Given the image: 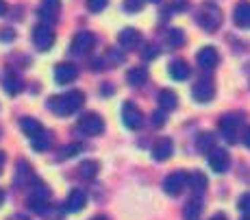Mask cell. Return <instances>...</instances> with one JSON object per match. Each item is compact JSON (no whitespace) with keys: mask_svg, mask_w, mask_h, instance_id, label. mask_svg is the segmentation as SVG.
<instances>
[{"mask_svg":"<svg viewBox=\"0 0 250 220\" xmlns=\"http://www.w3.org/2000/svg\"><path fill=\"white\" fill-rule=\"evenodd\" d=\"M4 92L11 94V96L22 92V79L13 70H7V74H4Z\"/></svg>","mask_w":250,"mask_h":220,"instance_id":"20","label":"cell"},{"mask_svg":"<svg viewBox=\"0 0 250 220\" xmlns=\"http://www.w3.org/2000/svg\"><path fill=\"white\" fill-rule=\"evenodd\" d=\"M185 183H187V175L181 172V170H176V172H172V175L166 176V181H163V190H166L170 196H179L183 192V188H185Z\"/></svg>","mask_w":250,"mask_h":220,"instance_id":"11","label":"cell"},{"mask_svg":"<svg viewBox=\"0 0 250 220\" xmlns=\"http://www.w3.org/2000/svg\"><path fill=\"white\" fill-rule=\"evenodd\" d=\"M2 166H4V153L0 151V172H2Z\"/></svg>","mask_w":250,"mask_h":220,"instance_id":"41","label":"cell"},{"mask_svg":"<svg viewBox=\"0 0 250 220\" xmlns=\"http://www.w3.org/2000/svg\"><path fill=\"white\" fill-rule=\"evenodd\" d=\"M118 42H120V46H122V48L133 50L135 46H139L142 35H139V31H135V28H124V31L118 35Z\"/></svg>","mask_w":250,"mask_h":220,"instance_id":"18","label":"cell"},{"mask_svg":"<svg viewBox=\"0 0 250 220\" xmlns=\"http://www.w3.org/2000/svg\"><path fill=\"white\" fill-rule=\"evenodd\" d=\"M159 55V50L155 48L152 44H148V46H144V59L146 61H150V59H155V57Z\"/></svg>","mask_w":250,"mask_h":220,"instance_id":"36","label":"cell"},{"mask_svg":"<svg viewBox=\"0 0 250 220\" xmlns=\"http://www.w3.org/2000/svg\"><path fill=\"white\" fill-rule=\"evenodd\" d=\"M172 153H174V144H172L170 137H161V140H157V144L152 146V157H155L157 161L170 159Z\"/></svg>","mask_w":250,"mask_h":220,"instance_id":"16","label":"cell"},{"mask_svg":"<svg viewBox=\"0 0 250 220\" xmlns=\"http://www.w3.org/2000/svg\"><path fill=\"white\" fill-rule=\"evenodd\" d=\"M159 105L163 111H174L176 105H179V98H176L174 92H170V89H163L159 94Z\"/></svg>","mask_w":250,"mask_h":220,"instance_id":"24","label":"cell"},{"mask_svg":"<svg viewBox=\"0 0 250 220\" xmlns=\"http://www.w3.org/2000/svg\"><path fill=\"white\" fill-rule=\"evenodd\" d=\"M218 124H220L222 135L227 137L230 144L237 142V131H239V127H242V116H239V113H227V116L220 118Z\"/></svg>","mask_w":250,"mask_h":220,"instance_id":"5","label":"cell"},{"mask_svg":"<svg viewBox=\"0 0 250 220\" xmlns=\"http://www.w3.org/2000/svg\"><path fill=\"white\" fill-rule=\"evenodd\" d=\"M94 44H96L94 33L79 31L74 35V40H72V52H74V55H87V52L94 48Z\"/></svg>","mask_w":250,"mask_h":220,"instance_id":"7","label":"cell"},{"mask_svg":"<svg viewBox=\"0 0 250 220\" xmlns=\"http://www.w3.org/2000/svg\"><path fill=\"white\" fill-rule=\"evenodd\" d=\"M126 81L131 85H135V88H139V85H144L148 81V70L146 68H131L126 72Z\"/></svg>","mask_w":250,"mask_h":220,"instance_id":"25","label":"cell"},{"mask_svg":"<svg viewBox=\"0 0 250 220\" xmlns=\"http://www.w3.org/2000/svg\"><path fill=\"white\" fill-rule=\"evenodd\" d=\"M200 212H203V200L196 196V198H191L189 203L185 205V220H198Z\"/></svg>","mask_w":250,"mask_h":220,"instance_id":"26","label":"cell"},{"mask_svg":"<svg viewBox=\"0 0 250 220\" xmlns=\"http://www.w3.org/2000/svg\"><path fill=\"white\" fill-rule=\"evenodd\" d=\"M242 220H250V216H246V218H242Z\"/></svg>","mask_w":250,"mask_h":220,"instance_id":"47","label":"cell"},{"mask_svg":"<svg viewBox=\"0 0 250 220\" xmlns=\"http://www.w3.org/2000/svg\"><path fill=\"white\" fill-rule=\"evenodd\" d=\"M48 203H50V190H48L46 185L37 183V188L31 192V196H28V207H31L35 214H46Z\"/></svg>","mask_w":250,"mask_h":220,"instance_id":"3","label":"cell"},{"mask_svg":"<svg viewBox=\"0 0 250 220\" xmlns=\"http://www.w3.org/2000/svg\"><path fill=\"white\" fill-rule=\"evenodd\" d=\"M211 220H227V216H222V214H218V216H213Z\"/></svg>","mask_w":250,"mask_h":220,"instance_id":"42","label":"cell"},{"mask_svg":"<svg viewBox=\"0 0 250 220\" xmlns=\"http://www.w3.org/2000/svg\"><path fill=\"white\" fill-rule=\"evenodd\" d=\"M196 22L205 28V31H215L220 24H222V11H220L218 4L213 2H205L203 7L198 9V16H196Z\"/></svg>","mask_w":250,"mask_h":220,"instance_id":"2","label":"cell"},{"mask_svg":"<svg viewBox=\"0 0 250 220\" xmlns=\"http://www.w3.org/2000/svg\"><path fill=\"white\" fill-rule=\"evenodd\" d=\"M170 76L174 81H185L187 76H189V66H187L183 59L172 61V64H170Z\"/></svg>","mask_w":250,"mask_h":220,"instance_id":"22","label":"cell"},{"mask_svg":"<svg viewBox=\"0 0 250 220\" xmlns=\"http://www.w3.org/2000/svg\"><path fill=\"white\" fill-rule=\"evenodd\" d=\"M85 205H87V194H85L83 190H72L68 200H65V212L76 214V212H81Z\"/></svg>","mask_w":250,"mask_h":220,"instance_id":"17","label":"cell"},{"mask_svg":"<svg viewBox=\"0 0 250 220\" xmlns=\"http://www.w3.org/2000/svg\"><path fill=\"white\" fill-rule=\"evenodd\" d=\"M79 131L83 133V135H100V133L104 131V122H103V118L94 111L83 113L79 120Z\"/></svg>","mask_w":250,"mask_h":220,"instance_id":"4","label":"cell"},{"mask_svg":"<svg viewBox=\"0 0 250 220\" xmlns=\"http://www.w3.org/2000/svg\"><path fill=\"white\" fill-rule=\"evenodd\" d=\"M79 175L83 176V179H94V176L98 175V164H96V161H83V164L79 166Z\"/></svg>","mask_w":250,"mask_h":220,"instance_id":"29","label":"cell"},{"mask_svg":"<svg viewBox=\"0 0 250 220\" xmlns=\"http://www.w3.org/2000/svg\"><path fill=\"white\" fill-rule=\"evenodd\" d=\"M33 42L40 50H48L52 44H55V33L48 24H37L33 28Z\"/></svg>","mask_w":250,"mask_h":220,"instance_id":"8","label":"cell"},{"mask_svg":"<svg viewBox=\"0 0 250 220\" xmlns=\"http://www.w3.org/2000/svg\"><path fill=\"white\" fill-rule=\"evenodd\" d=\"M233 22L239 28H250V2H248V0H242V2L235 4Z\"/></svg>","mask_w":250,"mask_h":220,"instance_id":"13","label":"cell"},{"mask_svg":"<svg viewBox=\"0 0 250 220\" xmlns=\"http://www.w3.org/2000/svg\"><path fill=\"white\" fill-rule=\"evenodd\" d=\"M91 220H109V218H104V216H96V218H91Z\"/></svg>","mask_w":250,"mask_h":220,"instance_id":"44","label":"cell"},{"mask_svg":"<svg viewBox=\"0 0 250 220\" xmlns=\"http://www.w3.org/2000/svg\"><path fill=\"white\" fill-rule=\"evenodd\" d=\"M7 13V4H4V0H0V16H4Z\"/></svg>","mask_w":250,"mask_h":220,"instance_id":"40","label":"cell"},{"mask_svg":"<svg viewBox=\"0 0 250 220\" xmlns=\"http://www.w3.org/2000/svg\"><path fill=\"white\" fill-rule=\"evenodd\" d=\"M61 11V0H42L40 7V18L46 22H55Z\"/></svg>","mask_w":250,"mask_h":220,"instance_id":"15","label":"cell"},{"mask_svg":"<svg viewBox=\"0 0 250 220\" xmlns=\"http://www.w3.org/2000/svg\"><path fill=\"white\" fill-rule=\"evenodd\" d=\"M122 122L126 129L137 131V129H142V124H144V113L139 111L133 103H124L122 105Z\"/></svg>","mask_w":250,"mask_h":220,"instance_id":"6","label":"cell"},{"mask_svg":"<svg viewBox=\"0 0 250 220\" xmlns=\"http://www.w3.org/2000/svg\"><path fill=\"white\" fill-rule=\"evenodd\" d=\"M20 124H22V131L26 133V137H33V135H37V133H40L42 129H44V127H42L40 122L35 120V118H22V122H20Z\"/></svg>","mask_w":250,"mask_h":220,"instance_id":"28","label":"cell"},{"mask_svg":"<svg viewBox=\"0 0 250 220\" xmlns=\"http://www.w3.org/2000/svg\"><path fill=\"white\" fill-rule=\"evenodd\" d=\"M166 42L170 48H181V46L185 44V35H183L181 28H170L166 35Z\"/></svg>","mask_w":250,"mask_h":220,"instance_id":"27","label":"cell"},{"mask_svg":"<svg viewBox=\"0 0 250 220\" xmlns=\"http://www.w3.org/2000/svg\"><path fill=\"white\" fill-rule=\"evenodd\" d=\"M187 183H189V188L194 190L196 194H200V192H205L207 190L209 181H207V176L200 170H194V172H189V176H187Z\"/></svg>","mask_w":250,"mask_h":220,"instance_id":"21","label":"cell"},{"mask_svg":"<svg viewBox=\"0 0 250 220\" xmlns=\"http://www.w3.org/2000/svg\"><path fill=\"white\" fill-rule=\"evenodd\" d=\"M191 96H194L196 103H209L215 96V88H213V81L209 79H200L198 83L191 88Z\"/></svg>","mask_w":250,"mask_h":220,"instance_id":"10","label":"cell"},{"mask_svg":"<svg viewBox=\"0 0 250 220\" xmlns=\"http://www.w3.org/2000/svg\"><path fill=\"white\" fill-rule=\"evenodd\" d=\"M81 151H83V144H81V142H76V144H70V146L61 148V151H59V157H61V159H70L72 155H79Z\"/></svg>","mask_w":250,"mask_h":220,"instance_id":"30","label":"cell"},{"mask_svg":"<svg viewBox=\"0 0 250 220\" xmlns=\"http://www.w3.org/2000/svg\"><path fill=\"white\" fill-rule=\"evenodd\" d=\"M11 37H16V33H11V31H4L2 33V40H11Z\"/></svg>","mask_w":250,"mask_h":220,"instance_id":"39","label":"cell"},{"mask_svg":"<svg viewBox=\"0 0 250 220\" xmlns=\"http://www.w3.org/2000/svg\"><path fill=\"white\" fill-rule=\"evenodd\" d=\"M107 57H109V64H111V66H118V64H122V61H124V57L118 55V50H109Z\"/></svg>","mask_w":250,"mask_h":220,"instance_id":"37","label":"cell"},{"mask_svg":"<svg viewBox=\"0 0 250 220\" xmlns=\"http://www.w3.org/2000/svg\"><path fill=\"white\" fill-rule=\"evenodd\" d=\"M28 142H31V146L35 148V151L44 153V151H48V148H50V144H52V133L46 131V129H42L37 135L28 137Z\"/></svg>","mask_w":250,"mask_h":220,"instance_id":"19","label":"cell"},{"mask_svg":"<svg viewBox=\"0 0 250 220\" xmlns=\"http://www.w3.org/2000/svg\"><path fill=\"white\" fill-rule=\"evenodd\" d=\"M124 9L128 13H137L144 9V0H124Z\"/></svg>","mask_w":250,"mask_h":220,"instance_id":"31","label":"cell"},{"mask_svg":"<svg viewBox=\"0 0 250 220\" xmlns=\"http://www.w3.org/2000/svg\"><path fill=\"white\" fill-rule=\"evenodd\" d=\"M237 207H239V212H244L246 216H250V192H246L237 200Z\"/></svg>","mask_w":250,"mask_h":220,"instance_id":"32","label":"cell"},{"mask_svg":"<svg viewBox=\"0 0 250 220\" xmlns=\"http://www.w3.org/2000/svg\"><path fill=\"white\" fill-rule=\"evenodd\" d=\"M76 76H79V70H76V66H72V64H59L55 68V79L59 85L72 83V81H76Z\"/></svg>","mask_w":250,"mask_h":220,"instance_id":"14","label":"cell"},{"mask_svg":"<svg viewBox=\"0 0 250 220\" xmlns=\"http://www.w3.org/2000/svg\"><path fill=\"white\" fill-rule=\"evenodd\" d=\"M107 2L109 0H87V9L94 13H100L104 7H107Z\"/></svg>","mask_w":250,"mask_h":220,"instance_id":"33","label":"cell"},{"mask_svg":"<svg viewBox=\"0 0 250 220\" xmlns=\"http://www.w3.org/2000/svg\"><path fill=\"white\" fill-rule=\"evenodd\" d=\"M148 2H161V0H148Z\"/></svg>","mask_w":250,"mask_h":220,"instance_id":"46","label":"cell"},{"mask_svg":"<svg viewBox=\"0 0 250 220\" xmlns=\"http://www.w3.org/2000/svg\"><path fill=\"white\" fill-rule=\"evenodd\" d=\"M196 146H198L200 153H211L213 151V146H215V135L213 133H209V131L198 133V137H196Z\"/></svg>","mask_w":250,"mask_h":220,"instance_id":"23","label":"cell"},{"mask_svg":"<svg viewBox=\"0 0 250 220\" xmlns=\"http://www.w3.org/2000/svg\"><path fill=\"white\" fill-rule=\"evenodd\" d=\"M2 200H4V192L0 190V205H2Z\"/></svg>","mask_w":250,"mask_h":220,"instance_id":"43","label":"cell"},{"mask_svg":"<svg viewBox=\"0 0 250 220\" xmlns=\"http://www.w3.org/2000/svg\"><path fill=\"white\" fill-rule=\"evenodd\" d=\"M189 7V2H187V0H172L170 2V7H167V11H185V9Z\"/></svg>","mask_w":250,"mask_h":220,"instance_id":"34","label":"cell"},{"mask_svg":"<svg viewBox=\"0 0 250 220\" xmlns=\"http://www.w3.org/2000/svg\"><path fill=\"white\" fill-rule=\"evenodd\" d=\"M207 159H209V168L213 172H218V175L227 172L229 166H230V157H229V153L224 151V148H213Z\"/></svg>","mask_w":250,"mask_h":220,"instance_id":"9","label":"cell"},{"mask_svg":"<svg viewBox=\"0 0 250 220\" xmlns=\"http://www.w3.org/2000/svg\"><path fill=\"white\" fill-rule=\"evenodd\" d=\"M244 144H246L250 148V127L246 129V133H244Z\"/></svg>","mask_w":250,"mask_h":220,"instance_id":"38","label":"cell"},{"mask_svg":"<svg viewBox=\"0 0 250 220\" xmlns=\"http://www.w3.org/2000/svg\"><path fill=\"white\" fill-rule=\"evenodd\" d=\"M16 220H28V218H26V216H18Z\"/></svg>","mask_w":250,"mask_h":220,"instance_id":"45","label":"cell"},{"mask_svg":"<svg viewBox=\"0 0 250 220\" xmlns=\"http://www.w3.org/2000/svg\"><path fill=\"white\" fill-rule=\"evenodd\" d=\"M196 59H198L200 68H205V70H213L215 66L220 64V55H218V50H215L213 46H205V48H200Z\"/></svg>","mask_w":250,"mask_h":220,"instance_id":"12","label":"cell"},{"mask_svg":"<svg viewBox=\"0 0 250 220\" xmlns=\"http://www.w3.org/2000/svg\"><path fill=\"white\" fill-rule=\"evenodd\" d=\"M83 103H85V94L79 92V89H72V92L48 98V109L52 113H57V116L65 118V116H72L74 111H79L83 107Z\"/></svg>","mask_w":250,"mask_h":220,"instance_id":"1","label":"cell"},{"mask_svg":"<svg viewBox=\"0 0 250 220\" xmlns=\"http://www.w3.org/2000/svg\"><path fill=\"white\" fill-rule=\"evenodd\" d=\"M152 124H155L157 129H161L163 124H166V111H163V109H161V111H155V113H152Z\"/></svg>","mask_w":250,"mask_h":220,"instance_id":"35","label":"cell"}]
</instances>
